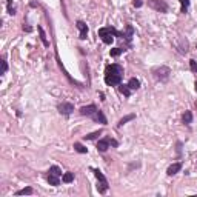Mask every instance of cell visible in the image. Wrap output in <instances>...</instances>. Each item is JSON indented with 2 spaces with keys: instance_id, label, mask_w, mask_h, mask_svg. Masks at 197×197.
I'll return each instance as SVG.
<instances>
[{
  "instance_id": "1",
  "label": "cell",
  "mask_w": 197,
  "mask_h": 197,
  "mask_svg": "<svg viewBox=\"0 0 197 197\" xmlns=\"http://www.w3.org/2000/svg\"><path fill=\"white\" fill-rule=\"evenodd\" d=\"M123 79V68L120 65H108L105 69V83L109 86H115L120 85Z\"/></svg>"
},
{
  "instance_id": "2",
  "label": "cell",
  "mask_w": 197,
  "mask_h": 197,
  "mask_svg": "<svg viewBox=\"0 0 197 197\" xmlns=\"http://www.w3.org/2000/svg\"><path fill=\"white\" fill-rule=\"evenodd\" d=\"M99 35L102 37V40H103V43L106 45H111L114 42V35H117V37H125L123 34L117 33L114 28H111V26H106V28H100L99 29Z\"/></svg>"
},
{
  "instance_id": "3",
  "label": "cell",
  "mask_w": 197,
  "mask_h": 197,
  "mask_svg": "<svg viewBox=\"0 0 197 197\" xmlns=\"http://www.w3.org/2000/svg\"><path fill=\"white\" fill-rule=\"evenodd\" d=\"M169 74H171V69L168 68V66H157V68L153 69V75L156 80H160V82H165V80H168Z\"/></svg>"
},
{
  "instance_id": "4",
  "label": "cell",
  "mask_w": 197,
  "mask_h": 197,
  "mask_svg": "<svg viewBox=\"0 0 197 197\" xmlns=\"http://www.w3.org/2000/svg\"><path fill=\"white\" fill-rule=\"evenodd\" d=\"M94 174H96V177H97V180L100 182V185H97V190L99 192H106V190H108V180H106V177L102 174L100 169H94Z\"/></svg>"
},
{
  "instance_id": "5",
  "label": "cell",
  "mask_w": 197,
  "mask_h": 197,
  "mask_svg": "<svg viewBox=\"0 0 197 197\" xmlns=\"http://www.w3.org/2000/svg\"><path fill=\"white\" fill-rule=\"evenodd\" d=\"M148 5L153 8V10H156L157 12H166L168 11V5L163 2V0H149Z\"/></svg>"
},
{
  "instance_id": "6",
  "label": "cell",
  "mask_w": 197,
  "mask_h": 197,
  "mask_svg": "<svg viewBox=\"0 0 197 197\" xmlns=\"http://www.w3.org/2000/svg\"><path fill=\"white\" fill-rule=\"evenodd\" d=\"M57 109H59V113L60 114H63V115H69L71 113L74 111V105L73 103H68V102H62V103L57 106Z\"/></svg>"
},
{
  "instance_id": "7",
  "label": "cell",
  "mask_w": 197,
  "mask_h": 197,
  "mask_svg": "<svg viewBox=\"0 0 197 197\" xmlns=\"http://www.w3.org/2000/svg\"><path fill=\"white\" fill-rule=\"evenodd\" d=\"M96 111H97V106L96 105H88V106H82V108H80V114L92 117V115L96 114Z\"/></svg>"
},
{
  "instance_id": "8",
  "label": "cell",
  "mask_w": 197,
  "mask_h": 197,
  "mask_svg": "<svg viewBox=\"0 0 197 197\" xmlns=\"http://www.w3.org/2000/svg\"><path fill=\"white\" fill-rule=\"evenodd\" d=\"M77 28H79V31H80V39L85 40V39H86V35H88V26L85 25L82 20H79V22H77Z\"/></svg>"
},
{
  "instance_id": "9",
  "label": "cell",
  "mask_w": 197,
  "mask_h": 197,
  "mask_svg": "<svg viewBox=\"0 0 197 197\" xmlns=\"http://www.w3.org/2000/svg\"><path fill=\"white\" fill-rule=\"evenodd\" d=\"M108 148H109V139H102V140H99V143H97V149L100 151V153H105Z\"/></svg>"
},
{
  "instance_id": "10",
  "label": "cell",
  "mask_w": 197,
  "mask_h": 197,
  "mask_svg": "<svg viewBox=\"0 0 197 197\" xmlns=\"http://www.w3.org/2000/svg\"><path fill=\"white\" fill-rule=\"evenodd\" d=\"M180 169H182V163H173L171 166L168 168L166 174H168V176H174V174H177Z\"/></svg>"
},
{
  "instance_id": "11",
  "label": "cell",
  "mask_w": 197,
  "mask_h": 197,
  "mask_svg": "<svg viewBox=\"0 0 197 197\" xmlns=\"http://www.w3.org/2000/svg\"><path fill=\"white\" fill-rule=\"evenodd\" d=\"M92 119L96 120V122H100V123H106V117L103 115V113H102L100 109H97V111H96V114L92 115Z\"/></svg>"
},
{
  "instance_id": "12",
  "label": "cell",
  "mask_w": 197,
  "mask_h": 197,
  "mask_svg": "<svg viewBox=\"0 0 197 197\" xmlns=\"http://www.w3.org/2000/svg\"><path fill=\"white\" fill-rule=\"evenodd\" d=\"M48 182H49V185H52V186H59V185H60L59 176H56V174H51V173H49V176H48Z\"/></svg>"
},
{
  "instance_id": "13",
  "label": "cell",
  "mask_w": 197,
  "mask_h": 197,
  "mask_svg": "<svg viewBox=\"0 0 197 197\" xmlns=\"http://www.w3.org/2000/svg\"><path fill=\"white\" fill-rule=\"evenodd\" d=\"M37 29H39V34H40V40H42V43L45 45V46H49V42H48V39H46V34H45V31L42 26H37Z\"/></svg>"
},
{
  "instance_id": "14",
  "label": "cell",
  "mask_w": 197,
  "mask_h": 197,
  "mask_svg": "<svg viewBox=\"0 0 197 197\" xmlns=\"http://www.w3.org/2000/svg\"><path fill=\"white\" fill-rule=\"evenodd\" d=\"M119 91L122 92L125 97H129V96H131V88H129L128 85H119Z\"/></svg>"
},
{
  "instance_id": "15",
  "label": "cell",
  "mask_w": 197,
  "mask_h": 197,
  "mask_svg": "<svg viewBox=\"0 0 197 197\" xmlns=\"http://www.w3.org/2000/svg\"><path fill=\"white\" fill-rule=\"evenodd\" d=\"M74 149L77 151V153H80V154H86L88 153V148L83 146L82 143H74Z\"/></svg>"
},
{
  "instance_id": "16",
  "label": "cell",
  "mask_w": 197,
  "mask_h": 197,
  "mask_svg": "<svg viewBox=\"0 0 197 197\" xmlns=\"http://www.w3.org/2000/svg\"><path fill=\"white\" fill-rule=\"evenodd\" d=\"M128 86L131 88V89H139L140 88V82H139L137 79H129V82H128Z\"/></svg>"
},
{
  "instance_id": "17",
  "label": "cell",
  "mask_w": 197,
  "mask_h": 197,
  "mask_svg": "<svg viewBox=\"0 0 197 197\" xmlns=\"http://www.w3.org/2000/svg\"><path fill=\"white\" fill-rule=\"evenodd\" d=\"M132 119H136V114H129V115H125L123 119H120V120H119L117 126H122V125H125L126 122H129V120H132Z\"/></svg>"
},
{
  "instance_id": "18",
  "label": "cell",
  "mask_w": 197,
  "mask_h": 197,
  "mask_svg": "<svg viewBox=\"0 0 197 197\" xmlns=\"http://www.w3.org/2000/svg\"><path fill=\"white\" fill-rule=\"evenodd\" d=\"M182 120H183V123L190 125V123L192 122V114H191V111H185V114H183Z\"/></svg>"
},
{
  "instance_id": "19",
  "label": "cell",
  "mask_w": 197,
  "mask_h": 197,
  "mask_svg": "<svg viewBox=\"0 0 197 197\" xmlns=\"http://www.w3.org/2000/svg\"><path fill=\"white\" fill-rule=\"evenodd\" d=\"M62 180H63L65 183H71V182L74 180V174L73 173H65L63 177H62Z\"/></svg>"
},
{
  "instance_id": "20",
  "label": "cell",
  "mask_w": 197,
  "mask_h": 197,
  "mask_svg": "<svg viewBox=\"0 0 197 197\" xmlns=\"http://www.w3.org/2000/svg\"><path fill=\"white\" fill-rule=\"evenodd\" d=\"M102 132H103V131H94L91 134H88V136H85V140H94V139H97Z\"/></svg>"
},
{
  "instance_id": "21",
  "label": "cell",
  "mask_w": 197,
  "mask_h": 197,
  "mask_svg": "<svg viewBox=\"0 0 197 197\" xmlns=\"http://www.w3.org/2000/svg\"><path fill=\"white\" fill-rule=\"evenodd\" d=\"M16 194H17V196H25V194L28 196V194H33V188H29V186H28V188H23V190L17 191Z\"/></svg>"
},
{
  "instance_id": "22",
  "label": "cell",
  "mask_w": 197,
  "mask_h": 197,
  "mask_svg": "<svg viewBox=\"0 0 197 197\" xmlns=\"http://www.w3.org/2000/svg\"><path fill=\"white\" fill-rule=\"evenodd\" d=\"M180 2V5H182V12H186L188 11V6H190V0H179Z\"/></svg>"
},
{
  "instance_id": "23",
  "label": "cell",
  "mask_w": 197,
  "mask_h": 197,
  "mask_svg": "<svg viewBox=\"0 0 197 197\" xmlns=\"http://www.w3.org/2000/svg\"><path fill=\"white\" fill-rule=\"evenodd\" d=\"M49 173H51V174H56V176H62V169L59 168V166H51V168H49Z\"/></svg>"
},
{
  "instance_id": "24",
  "label": "cell",
  "mask_w": 197,
  "mask_h": 197,
  "mask_svg": "<svg viewBox=\"0 0 197 197\" xmlns=\"http://www.w3.org/2000/svg\"><path fill=\"white\" fill-rule=\"evenodd\" d=\"M122 52H123L122 48H114V49H111V51H109V54L113 56V57H117V56L122 54Z\"/></svg>"
},
{
  "instance_id": "25",
  "label": "cell",
  "mask_w": 197,
  "mask_h": 197,
  "mask_svg": "<svg viewBox=\"0 0 197 197\" xmlns=\"http://www.w3.org/2000/svg\"><path fill=\"white\" fill-rule=\"evenodd\" d=\"M190 68H191L192 73L197 74V62L196 60H190Z\"/></svg>"
},
{
  "instance_id": "26",
  "label": "cell",
  "mask_w": 197,
  "mask_h": 197,
  "mask_svg": "<svg viewBox=\"0 0 197 197\" xmlns=\"http://www.w3.org/2000/svg\"><path fill=\"white\" fill-rule=\"evenodd\" d=\"M132 5L136 6V8H140L143 5V2H142V0H132Z\"/></svg>"
},
{
  "instance_id": "27",
  "label": "cell",
  "mask_w": 197,
  "mask_h": 197,
  "mask_svg": "<svg viewBox=\"0 0 197 197\" xmlns=\"http://www.w3.org/2000/svg\"><path fill=\"white\" fill-rule=\"evenodd\" d=\"M6 69H8L6 62H5V60H2V74H5V73H6Z\"/></svg>"
},
{
  "instance_id": "28",
  "label": "cell",
  "mask_w": 197,
  "mask_h": 197,
  "mask_svg": "<svg viewBox=\"0 0 197 197\" xmlns=\"http://www.w3.org/2000/svg\"><path fill=\"white\" fill-rule=\"evenodd\" d=\"M8 12H10L11 16H14L16 14V8H12L11 5H8Z\"/></svg>"
},
{
  "instance_id": "29",
  "label": "cell",
  "mask_w": 197,
  "mask_h": 197,
  "mask_svg": "<svg viewBox=\"0 0 197 197\" xmlns=\"http://www.w3.org/2000/svg\"><path fill=\"white\" fill-rule=\"evenodd\" d=\"M109 145H113V146H117V145H119V143H117V142H115V140H113V139H109Z\"/></svg>"
},
{
  "instance_id": "30",
  "label": "cell",
  "mask_w": 197,
  "mask_h": 197,
  "mask_svg": "<svg viewBox=\"0 0 197 197\" xmlns=\"http://www.w3.org/2000/svg\"><path fill=\"white\" fill-rule=\"evenodd\" d=\"M23 31H26V33H29L31 28H29V26H25V25H23Z\"/></svg>"
},
{
  "instance_id": "31",
  "label": "cell",
  "mask_w": 197,
  "mask_h": 197,
  "mask_svg": "<svg viewBox=\"0 0 197 197\" xmlns=\"http://www.w3.org/2000/svg\"><path fill=\"white\" fill-rule=\"evenodd\" d=\"M194 88H196V92H197V82L194 83Z\"/></svg>"
},
{
  "instance_id": "32",
  "label": "cell",
  "mask_w": 197,
  "mask_h": 197,
  "mask_svg": "<svg viewBox=\"0 0 197 197\" xmlns=\"http://www.w3.org/2000/svg\"><path fill=\"white\" fill-rule=\"evenodd\" d=\"M196 108H197V102H196Z\"/></svg>"
}]
</instances>
